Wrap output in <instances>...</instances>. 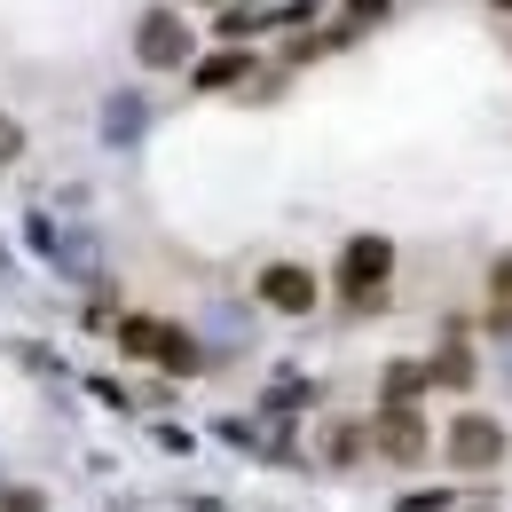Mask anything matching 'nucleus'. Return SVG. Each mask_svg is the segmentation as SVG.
<instances>
[{
    "mask_svg": "<svg viewBox=\"0 0 512 512\" xmlns=\"http://www.w3.org/2000/svg\"><path fill=\"white\" fill-rule=\"evenodd\" d=\"M386 268H394V245H386V237H355V245L339 253V284H347L355 300H379Z\"/></svg>",
    "mask_w": 512,
    "mask_h": 512,
    "instance_id": "1",
    "label": "nucleus"
},
{
    "mask_svg": "<svg viewBox=\"0 0 512 512\" xmlns=\"http://www.w3.org/2000/svg\"><path fill=\"white\" fill-rule=\"evenodd\" d=\"M449 457H457L465 473H489V465L505 457V426H497V418H473V410H465V418L449 426Z\"/></svg>",
    "mask_w": 512,
    "mask_h": 512,
    "instance_id": "2",
    "label": "nucleus"
},
{
    "mask_svg": "<svg viewBox=\"0 0 512 512\" xmlns=\"http://www.w3.org/2000/svg\"><path fill=\"white\" fill-rule=\"evenodd\" d=\"M260 300H268V308H284V316H308V308H316V284H308V268H292V260H284V268H268V276H260Z\"/></svg>",
    "mask_w": 512,
    "mask_h": 512,
    "instance_id": "3",
    "label": "nucleus"
},
{
    "mask_svg": "<svg viewBox=\"0 0 512 512\" xmlns=\"http://www.w3.org/2000/svg\"><path fill=\"white\" fill-rule=\"evenodd\" d=\"M379 449H386V457H402V465H410V457L426 449V426H418V410H402V402H394V410L379 418Z\"/></svg>",
    "mask_w": 512,
    "mask_h": 512,
    "instance_id": "4",
    "label": "nucleus"
},
{
    "mask_svg": "<svg viewBox=\"0 0 512 512\" xmlns=\"http://www.w3.org/2000/svg\"><path fill=\"white\" fill-rule=\"evenodd\" d=\"M119 339H127V355H166V347H174V331H158V323H142V316H134Z\"/></svg>",
    "mask_w": 512,
    "mask_h": 512,
    "instance_id": "5",
    "label": "nucleus"
},
{
    "mask_svg": "<svg viewBox=\"0 0 512 512\" xmlns=\"http://www.w3.org/2000/svg\"><path fill=\"white\" fill-rule=\"evenodd\" d=\"M142 56H150V64H182V32H174V24H150V32H142Z\"/></svg>",
    "mask_w": 512,
    "mask_h": 512,
    "instance_id": "6",
    "label": "nucleus"
},
{
    "mask_svg": "<svg viewBox=\"0 0 512 512\" xmlns=\"http://www.w3.org/2000/svg\"><path fill=\"white\" fill-rule=\"evenodd\" d=\"M237 79H245V56H213L197 71V87H237Z\"/></svg>",
    "mask_w": 512,
    "mask_h": 512,
    "instance_id": "7",
    "label": "nucleus"
},
{
    "mask_svg": "<svg viewBox=\"0 0 512 512\" xmlns=\"http://www.w3.org/2000/svg\"><path fill=\"white\" fill-rule=\"evenodd\" d=\"M16 150H24V134H16L8 119H0V158H16Z\"/></svg>",
    "mask_w": 512,
    "mask_h": 512,
    "instance_id": "8",
    "label": "nucleus"
},
{
    "mask_svg": "<svg viewBox=\"0 0 512 512\" xmlns=\"http://www.w3.org/2000/svg\"><path fill=\"white\" fill-rule=\"evenodd\" d=\"M497 292H512V260H497Z\"/></svg>",
    "mask_w": 512,
    "mask_h": 512,
    "instance_id": "9",
    "label": "nucleus"
}]
</instances>
